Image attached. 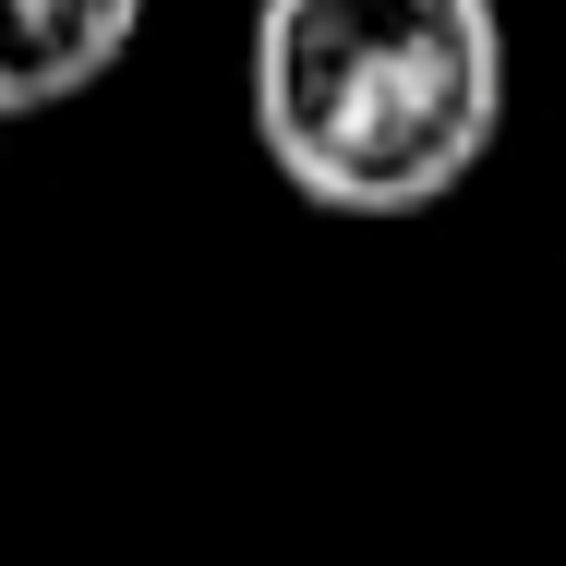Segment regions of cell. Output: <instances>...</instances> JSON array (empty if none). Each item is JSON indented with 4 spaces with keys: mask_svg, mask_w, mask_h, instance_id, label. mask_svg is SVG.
<instances>
[{
    "mask_svg": "<svg viewBox=\"0 0 566 566\" xmlns=\"http://www.w3.org/2000/svg\"><path fill=\"white\" fill-rule=\"evenodd\" d=\"M506 133L494 0H253V145L326 218H422Z\"/></svg>",
    "mask_w": 566,
    "mask_h": 566,
    "instance_id": "obj_1",
    "label": "cell"
},
{
    "mask_svg": "<svg viewBox=\"0 0 566 566\" xmlns=\"http://www.w3.org/2000/svg\"><path fill=\"white\" fill-rule=\"evenodd\" d=\"M133 24H145V0H0V120L109 85Z\"/></svg>",
    "mask_w": 566,
    "mask_h": 566,
    "instance_id": "obj_2",
    "label": "cell"
},
{
    "mask_svg": "<svg viewBox=\"0 0 566 566\" xmlns=\"http://www.w3.org/2000/svg\"><path fill=\"white\" fill-rule=\"evenodd\" d=\"M0 133H12V120H0Z\"/></svg>",
    "mask_w": 566,
    "mask_h": 566,
    "instance_id": "obj_3",
    "label": "cell"
}]
</instances>
